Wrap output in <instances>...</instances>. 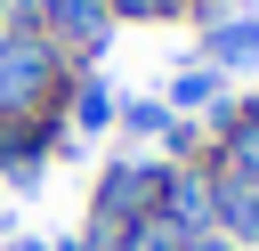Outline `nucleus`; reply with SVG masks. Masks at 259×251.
<instances>
[{
    "mask_svg": "<svg viewBox=\"0 0 259 251\" xmlns=\"http://www.w3.org/2000/svg\"><path fill=\"white\" fill-rule=\"evenodd\" d=\"M65 57L40 40V32H8L0 40V130H16V121H32L57 89H65V73H57Z\"/></svg>",
    "mask_w": 259,
    "mask_h": 251,
    "instance_id": "1",
    "label": "nucleus"
},
{
    "mask_svg": "<svg viewBox=\"0 0 259 251\" xmlns=\"http://www.w3.org/2000/svg\"><path fill=\"white\" fill-rule=\"evenodd\" d=\"M186 243H202L219 227V186H210V162H162V202H154Z\"/></svg>",
    "mask_w": 259,
    "mask_h": 251,
    "instance_id": "2",
    "label": "nucleus"
},
{
    "mask_svg": "<svg viewBox=\"0 0 259 251\" xmlns=\"http://www.w3.org/2000/svg\"><path fill=\"white\" fill-rule=\"evenodd\" d=\"M105 0H40V40L65 57V49H105Z\"/></svg>",
    "mask_w": 259,
    "mask_h": 251,
    "instance_id": "3",
    "label": "nucleus"
},
{
    "mask_svg": "<svg viewBox=\"0 0 259 251\" xmlns=\"http://www.w3.org/2000/svg\"><path fill=\"white\" fill-rule=\"evenodd\" d=\"M210 186H219V235L243 243V251H259V178H227V170H210Z\"/></svg>",
    "mask_w": 259,
    "mask_h": 251,
    "instance_id": "4",
    "label": "nucleus"
},
{
    "mask_svg": "<svg viewBox=\"0 0 259 251\" xmlns=\"http://www.w3.org/2000/svg\"><path fill=\"white\" fill-rule=\"evenodd\" d=\"M170 105H178V113H235V105H227V73H219V65H186V73L170 81Z\"/></svg>",
    "mask_w": 259,
    "mask_h": 251,
    "instance_id": "5",
    "label": "nucleus"
},
{
    "mask_svg": "<svg viewBox=\"0 0 259 251\" xmlns=\"http://www.w3.org/2000/svg\"><path fill=\"white\" fill-rule=\"evenodd\" d=\"M210 65H219V73H243V65H259V16L210 24Z\"/></svg>",
    "mask_w": 259,
    "mask_h": 251,
    "instance_id": "6",
    "label": "nucleus"
},
{
    "mask_svg": "<svg viewBox=\"0 0 259 251\" xmlns=\"http://www.w3.org/2000/svg\"><path fill=\"white\" fill-rule=\"evenodd\" d=\"M113 251H186V235H178L162 211H146V219H130V227L113 235Z\"/></svg>",
    "mask_w": 259,
    "mask_h": 251,
    "instance_id": "7",
    "label": "nucleus"
},
{
    "mask_svg": "<svg viewBox=\"0 0 259 251\" xmlns=\"http://www.w3.org/2000/svg\"><path fill=\"white\" fill-rule=\"evenodd\" d=\"M73 121H81V130H105V121H113V89H105V81H73Z\"/></svg>",
    "mask_w": 259,
    "mask_h": 251,
    "instance_id": "8",
    "label": "nucleus"
},
{
    "mask_svg": "<svg viewBox=\"0 0 259 251\" xmlns=\"http://www.w3.org/2000/svg\"><path fill=\"white\" fill-rule=\"evenodd\" d=\"M113 121H121V130H130V138H154V130H162V138H170V113H162V105H154V97H130V105H113Z\"/></svg>",
    "mask_w": 259,
    "mask_h": 251,
    "instance_id": "9",
    "label": "nucleus"
},
{
    "mask_svg": "<svg viewBox=\"0 0 259 251\" xmlns=\"http://www.w3.org/2000/svg\"><path fill=\"white\" fill-rule=\"evenodd\" d=\"M105 16H178L170 0H105Z\"/></svg>",
    "mask_w": 259,
    "mask_h": 251,
    "instance_id": "10",
    "label": "nucleus"
},
{
    "mask_svg": "<svg viewBox=\"0 0 259 251\" xmlns=\"http://www.w3.org/2000/svg\"><path fill=\"white\" fill-rule=\"evenodd\" d=\"M186 251H243V243H227V235L210 227V235H202V243H186Z\"/></svg>",
    "mask_w": 259,
    "mask_h": 251,
    "instance_id": "11",
    "label": "nucleus"
},
{
    "mask_svg": "<svg viewBox=\"0 0 259 251\" xmlns=\"http://www.w3.org/2000/svg\"><path fill=\"white\" fill-rule=\"evenodd\" d=\"M16 251H57V243H40V235H16Z\"/></svg>",
    "mask_w": 259,
    "mask_h": 251,
    "instance_id": "12",
    "label": "nucleus"
}]
</instances>
